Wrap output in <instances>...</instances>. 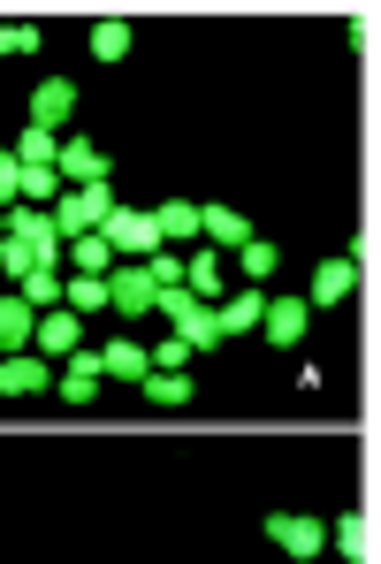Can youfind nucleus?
<instances>
[{
  "label": "nucleus",
  "instance_id": "nucleus-29",
  "mask_svg": "<svg viewBox=\"0 0 381 564\" xmlns=\"http://www.w3.org/2000/svg\"><path fill=\"white\" fill-rule=\"evenodd\" d=\"M145 275H153V290H184V252H153Z\"/></svg>",
  "mask_w": 381,
  "mask_h": 564
},
{
  "label": "nucleus",
  "instance_id": "nucleus-13",
  "mask_svg": "<svg viewBox=\"0 0 381 564\" xmlns=\"http://www.w3.org/2000/svg\"><path fill=\"white\" fill-rule=\"evenodd\" d=\"M351 290H359V260L344 252V260H320V268H313V297H305V305H344Z\"/></svg>",
  "mask_w": 381,
  "mask_h": 564
},
{
  "label": "nucleus",
  "instance_id": "nucleus-30",
  "mask_svg": "<svg viewBox=\"0 0 381 564\" xmlns=\"http://www.w3.org/2000/svg\"><path fill=\"white\" fill-rule=\"evenodd\" d=\"M184 359H190V344H184V336H168V344L153 351V367H161V375H184Z\"/></svg>",
  "mask_w": 381,
  "mask_h": 564
},
{
  "label": "nucleus",
  "instance_id": "nucleus-17",
  "mask_svg": "<svg viewBox=\"0 0 381 564\" xmlns=\"http://www.w3.org/2000/svg\"><path fill=\"white\" fill-rule=\"evenodd\" d=\"M8 153H15L23 169H54V161H62V138H54V130H31V122H23V138H15Z\"/></svg>",
  "mask_w": 381,
  "mask_h": 564
},
{
  "label": "nucleus",
  "instance_id": "nucleus-10",
  "mask_svg": "<svg viewBox=\"0 0 381 564\" xmlns=\"http://www.w3.org/2000/svg\"><path fill=\"white\" fill-rule=\"evenodd\" d=\"M99 375L138 389V381L153 375V351H145V344H130V336H115V344H99Z\"/></svg>",
  "mask_w": 381,
  "mask_h": 564
},
{
  "label": "nucleus",
  "instance_id": "nucleus-25",
  "mask_svg": "<svg viewBox=\"0 0 381 564\" xmlns=\"http://www.w3.org/2000/svg\"><path fill=\"white\" fill-rule=\"evenodd\" d=\"M122 54H130V23H115V15L92 23V62H122Z\"/></svg>",
  "mask_w": 381,
  "mask_h": 564
},
{
  "label": "nucleus",
  "instance_id": "nucleus-6",
  "mask_svg": "<svg viewBox=\"0 0 381 564\" xmlns=\"http://www.w3.org/2000/svg\"><path fill=\"white\" fill-rule=\"evenodd\" d=\"M153 297H161V290H153V275H145V268H122V260H115V275H107V305H115L122 321L153 313Z\"/></svg>",
  "mask_w": 381,
  "mask_h": 564
},
{
  "label": "nucleus",
  "instance_id": "nucleus-12",
  "mask_svg": "<svg viewBox=\"0 0 381 564\" xmlns=\"http://www.w3.org/2000/svg\"><path fill=\"white\" fill-rule=\"evenodd\" d=\"M214 321H221V344H229V336H252V328L268 321V290H237V297H221Z\"/></svg>",
  "mask_w": 381,
  "mask_h": 564
},
{
  "label": "nucleus",
  "instance_id": "nucleus-19",
  "mask_svg": "<svg viewBox=\"0 0 381 564\" xmlns=\"http://www.w3.org/2000/svg\"><path fill=\"white\" fill-rule=\"evenodd\" d=\"M138 389H145V404H161V412H176V404H190V397H198V389H190V375H161V367L138 381Z\"/></svg>",
  "mask_w": 381,
  "mask_h": 564
},
{
  "label": "nucleus",
  "instance_id": "nucleus-22",
  "mask_svg": "<svg viewBox=\"0 0 381 564\" xmlns=\"http://www.w3.org/2000/svg\"><path fill=\"white\" fill-rule=\"evenodd\" d=\"M62 305H69L77 321H85V313H99V305H107V282H92V275H69V282H62Z\"/></svg>",
  "mask_w": 381,
  "mask_h": 564
},
{
  "label": "nucleus",
  "instance_id": "nucleus-4",
  "mask_svg": "<svg viewBox=\"0 0 381 564\" xmlns=\"http://www.w3.org/2000/svg\"><path fill=\"white\" fill-rule=\"evenodd\" d=\"M8 237H15V245H31V252H39V268H62V229H54V214H46V206H15V214H8Z\"/></svg>",
  "mask_w": 381,
  "mask_h": 564
},
{
  "label": "nucleus",
  "instance_id": "nucleus-23",
  "mask_svg": "<svg viewBox=\"0 0 381 564\" xmlns=\"http://www.w3.org/2000/svg\"><path fill=\"white\" fill-rule=\"evenodd\" d=\"M328 542H336L351 564H367V519H359V511H344V519L328 527Z\"/></svg>",
  "mask_w": 381,
  "mask_h": 564
},
{
  "label": "nucleus",
  "instance_id": "nucleus-9",
  "mask_svg": "<svg viewBox=\"0 0 381 564\" xmlns=\"http://www.w3.org/2000/svg\"><path fill=\"white\" fill-rule=\"evenodd\" d=\"M46 389H54V367H46L39 351L0 359V397H46Z\"/></svg>",
  "mask_w": 381,
  "mask_h": 564
},
{
  "label": "nucleus",
  "instance_id": "nucleus-16",
  "mask_svg": "<svg viewBox=\"0 0 381 564\" xmlns=\"http://www.w3.org/2000/svg\"><path fill=\"white\" fill-rule=\"evenodd\" d=\"M176 336L190 344V359H198V351H221V321H214V305H198V297H190L184 321H176Z\"/></svg>",
  "mask_w": 381,
  "mask_h": 564
},
{
  "label": "nucleus",
  "instance_id": "nucleus-2",
  "mask_svg": "<svg viewBox=\"0 0 381 564\" xmlns=\"http://www.w3.org/2000/svg\"><path fill=\"white\" fill-rule=\"evenodd\" d=\"M31 351H39L46 367H54V359L69 367V359L85 351V321H77L69 305H62V313H39V328H31Z\"/></svg>",
  "mask_w": 381,
  "mask_h": 564
},
{
  "label": "nucleus",
  "instance_id": "nucleus-18",
  "mask_svg": "<svg viewBox=\"0 0 381 564\" xmlns=\"http://www.w3.org/2000/svg\"><path fill=\"white\" fill-rule=\"evenodd\" d=\"M184 290L198 297V305H214V297H221V260H214V252H190L184 260Z\"/></svg>",
  "mask_w": 381,
  "mask_h": 564
},
{
  "label": "nucleus",
  "instance_id": "nucleus-24",
  "mask_svg": "<svg viewBox=\"0 0 381 564\" xmlns=\"http://www.w3.org/2000/svg\"><path fill=\"white\" fill-rule=\"evenodd\" d=\"M237 260H244V282H252V290H260V282H268V275H275V268H283V252H275L268 237H252V245H244Z\"/></svg>",
  "mask_w": 381,
  "mask_h": 564
},
{
  "label": "nucleus",
  "instance_id": "nucleus-31",
  "mask_svg": "<svg viewBox=\"0 0 381 564\" xmlns=\"http://www.w3.org/2000/svg\"><path fill=\"white\" fill-rule=\"evenodd\" d=\"M0 245H8V214H0Z\"/></svg>",
  "mask_w": 381,
  "mask_h": 564
},
{
  "label": "nucleus",
  "instance_id": "nucleus-1",
  "mask_svg": "<svg viewBox=\"0 0 381 564\" xmlns=\"http://www.w3.org/2000/svg\"><path fill=\"white\" fill-rule=\"evenodd\" d=\"M115 206H122V198H115V184L62 191V198H54V229H62V245H69V237H99V221H107Z\"/></svg>",
  "mask_w": 381,
  "mask_h": 564
},
{
  "label": "nucleus",
  "instance_id": "nucleus-28",
  "mask_svg": "<svg viewBox=\"0 0 381 564\" xmlns=\"http://www.w3.org/2000/svg\"><path fill=\"white\" fill-rule=\"evenodd\" d=\"M15 54H39V23H0V62Z\"/></svg>",
  "mask_w": 381,
  "mask_h": 564
},
{
  "label": "nucleus",
  "instance_id": "nucleus-11",
  "mask_svg": "<svg viewBox=\"0 0 381 564\" xmlns=\"http://www.w3.org/2000/svg\"><path fill=\"white\" fill-rule=\"evenodd\" d=\"M198 237H214V252H244L260 229L244 214H229V206H198Z\"/></svg>",
  "mask_w": 381,
  "mask_h": 564
},
{
  "label": "nucleus",
  "instance_id": "nucleus-20",
  "mask_svg": "<svg viewBox=\"0 0 381 564\" xmlns=\"http://www.w3.org/2000/svg\"><path fill=\"white\" fill-rule=\"evenodd\" d=\"M69 268L92 275V282H107V275H115V252H107L99 237H69Z\"/></svg>",
  "mask_w": 381,
  "mask_h": 564
},
{
  "label": "nucleus",
  "instance_id": "nucleus-15",
  "mask_svg": "<svg viewBox=\"0 0 381 564\" xmlns=\"http://www.w3.org/2000/svg\"><path fill=\"white\" fill-rule=\"evenodd\" d=\"M31 328H39V313H31L23 297H0V359L31 351Z\"/></svg>",
  "mask_w": 381,
  "mask_h": 564
},
{
  "label": "nucleus",
  "instance_id": "nucleus-21",
  "mask_svg": "<svg viewBox=\"0 0 381 564\" xmlns=\"http://www.w3.org/2000/svg\"><path fill=\"white\" fill-rule=\"evenodd\" d=\"M15 297H23V305H31V313H62V268H39V275L23 282V290H15Z\"/></svg>",
  "mask_w": 381,
  "mask_h": 564
},
{
  "label": "nucleus",
  "instance_id": "nucleus-14",
  "mask_svg": "<svg viewBox=\"0 0 381 564\" xmlns=\"http://www.w3.org/2000/svg\"><path fill=\"white\" fill-rule=\"evenodd\" d=\"M153 229H161V252H184V237H198V206H190V198L153 206Z\"/></svg>",
  "mask_w": 381,
  "mask_h": 564
},
{
  "label": "nucleus",
  "instance_id": "nucleus-8",
  "mask_svg": "<svg viewBox=\"0 0 381 564\" xmlns=\"http://www.w3.org/2000/svg\"><path fill=\"white\" fill-rule=\"evenodd\" d=\"M305 321H313V305H305V297H268L260 336H268V344H283V351H297V344H305Z\"/></svg>",
  "mask_w": 381,
  "mask_h": 564
},
{
  "label": "nucleus",
  "instance_id": "nucleus-27",
  "mask_svg": "<svg viewBox=\"0 0 381 564\" xmlns=\"http://www.w3.org/2000/svg\"><path fill=\"white\" fill-rule=\"evenodd\" d=\"M15 206H23V161L0 145V214H15Z\"/></svg>",
  "mask_w": 381,
  "mask_h": 564
},
{
  "label": "nucleus",
  "instance_id": "nucleus-7",
  "mask_svg": "<svg viewBox=\"0 0 381 564\" xmlns=\"http://www.w3.org/2000/svg\"><path fill=\"white\" fill-rule=\"evenodd\" d=\"M54 176L69 191H85V184H107V153H99L92 138H62V161H54Z\"/></svg>",
  "mask_w": 381,
  "mask_h": 564
},
{
  "label": "nucleus",
  "instance_id": "nucleus-5",
  "mask_svg": "<svg viewBox=\"0 0 381 564\" xmlns=\"http://www.w3.org/2000/svg\"><path fill=\"white\" fill-rule=\"evenodd\" d=\"M69 115H77V85H69V77H46V85L31 93V115H23V122L62 138V122H69Z\"/></svg>",
  "mask_w": 381,
  "mask_h": 564
},
{
  "label": "nucleus",
  "instance_id": "nucleus-26",
  "mask_svg": "<svg viewBox=\"0 0 381 564\" xmlns=\"http://www.w3.org/2000/svg\"><path fill=\"white\" fill-rule=\"evenodd\" d=\"M54 198H62V176L54 169H23V206H46L54 214Z\"/></svg>",
  "mask_w": 381,
  "mask_h": 564
},
{
  "label": "nucleus",
  "instance_id": "nucleus-3",
  "mask_svg": "<svg viewBox=\"0 0 381 564\" xmlns=\"http://www.w3.org/2000/svg\"><path fill=\"white\" fill-rule=\"evenodd\" d=\"M268 542H275L283 557L313 564L320 550H328V527H320V519H297V511H268Z\"/></svg>",
  "mask_w": 381,
  "mask_h": 564
}]
</instances>
